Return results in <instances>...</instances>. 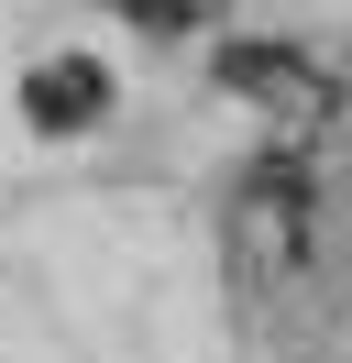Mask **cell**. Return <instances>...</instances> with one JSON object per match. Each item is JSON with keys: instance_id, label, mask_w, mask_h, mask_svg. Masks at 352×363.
Here are the masks:
<instances>
[{"instance_id": "obj_3", "label": "cell", "mask_w": 352, "mask_h": 363, "mask_svg": "<svg viewBox=\"0 0 352 363\" xmlns=\"http://www.w3.org/2000/svg\"><path fill=\"white\" fill-rule=\"evenodd\" d=\"M22 111H33L44 133H88V121L110 111V77L88 67V55H44V67L22 77Z\"/></svg>"}, {"instance_id": "obj_2", "label": "cell", "mask_w": 352, "mask_h": 363, "mask_svg": "<svg viewBox=\"0 0 352 363\" xmlns=\"http://www.w3.org/2000/svg\"><path fill=\"white\" fill-rule=\"evenodd\" d=\"M220 77H231L242 99H275L286 121H330V99H341L319 55H286V45H231V55H220Z\"/></svg>"}, {"instance_id": "obj_4", "label": "cell", "mask_w": 352, "mask_h": 363, "mask_svg": "<svg viewBox=\"0 0 352 363\" xmlns=\"http://www.w3.org/2000/svg\"><path fill=\"white\" fill-rule=\"evenodd\" d=\"M341 77H352V67H341Z\"/></svg>"}, {"instance_id": "obj_1", "label": "cell", "mask_w": 352, "mask_h": 363, "mask_svg": "<svg viewBox=\"0 0 352 363\" xmlns=\"http://www.w3.org/2000/svg\"><path fill=\"white\" fill-rule=\"evenodd\" d=\"M220 253L253 319L330 330L352 308V155H253L220 209Z\"/></svg>"}]
</instances>
